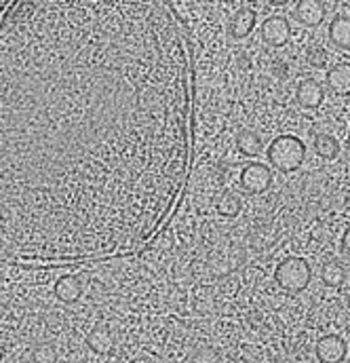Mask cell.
<instances>
[{"instance_id": "1", "label": "cell", "mask_w": 350, "mask_h": 363, "mask_svg": "<svg viewBox=\"0 0 350 363\" xmlns=\"http://www.w3.org/2000/svg\"><path fill=\"white\" fill-rule=\"evenodd\" d=\"M190 157V60L159 2H17L0 21V258L127 254Z\"/></svg>"}, {"instance_id": "2", "label": "cell", "mask_w": 350, "mask_h": 363, "mask_svg": "<svg viewBox=\"0 0 350 363\" xmlns=\"http://www.w3.org/2000/svg\"><path fill=\"white\" fill-rule=\"evenodd\" d=\"M304 157H306V146L302 144V140L293 135H278L268 146V161L272 163V167H276L283 174H291L300 169Z\"/></svg>"}, {"instance_id": "3", "label": "cell", "mask_w": 350, "mask_h": 363, "mask_svg": "<svg viewBox=\"0 0 350 363\" xmlns=\"http://www.w3.org/2000/svg\"><path fill=\"white\" fill-rule=\"evenodd\" d=\"M274 279L285 291L298 294L308 287V283L312 279V269L304 258H287L276 267Z\"/></svg>"}, {"instance_id": "4", "label": "cell", "mask_w": 350, "mask_h": 363, "mask_svg": "<svg viewBox=\"0 0 350 363\" xmlns=\"http://www.w3.org/2000/svg\"><path fill=\"white\" fill-rule=\"evenodd\" d=\"M91 287V279L83 272H64L53 283V294L62 304H79Z\"/></svg>"}, {"instance_id": "5", "label": "cell", "mask_w": 350, "mask_h": 363, "mask_svg": "<svg viewBox=\"0 0 350 363\" xmlns=\"http://www.w3.org/2000/svg\"><path fill=\"white\" fill-rule=\"evenodd\" d=\"M239 180L247 194H262L272 186V172L264 163H249L243 167Z\"/></svg>"}, {"instance_id": "6", "label": "cell", "mask_w": 350, "mask_h": 363, "mask_svg": "<svg viewBox=\"0 0 350 363\" xmlns=\"http://www.w3.org/2000/svg\"><path fill=\"white\" fill-rule=\"evenodd\" d=\"M260 36L268 47H285L291 38V26L285 17L281 15H274V17H268L262 23V30H260Z\"/></svg>"}, {"instance_id": "7", "label": "cell", "mask_w": 350, "mask_h": 363, "mask_svg": "<svg viewBox=\"0 0 350 363\" xmlns=\"http://www.w3.org/2000/svg\"><path fill=\"white\" fill-rule=\"evenodd\" d=\"M85 342H87V349L97 355V357H108L114 353V347H116V340H114V334L112 330H108L106 325H95L89 330V334L85 336Z\"/></svg>"}, {"instance_id": "8", "label": "cell", "mask_w": 350, "mask_h": 363, "mask_svg": "<svg viewBox=\"0 0 350 363\" xmlns=\"http://www.w3.org/2000/svg\"><path fill=\"white\" fill-rule=\"evenodd\" d=\"M315 353H317L321 363H342L346 357V342L340 336L329 334L317 342Z\"/></svg>"}, {"instance_id": "9", "label": "cell", "mask_w": 350, "mask_h": 363, "mask_svg": "<svg viewBox=\"0 0 350 363\" xmlns=\"http://www.w3.org/2000/svg\"><path fill=\"white\" fill-rule=\"evenodd\" d=\"M295 19L306 28H317L325 19V4L319 0H300L293 9Z\"/></svg>"}, {"instance_id": "10", "label": "cell", "mask_w": 350, "mask_h": 363, "mask_svg": "<svg viewBox=\"0 0 350 363\" xmlns=\"http://www.w3.org/2000/svg\"><path fill=\"white\" fill-rule=\"evenodd\" d=\"M295 97H298V101H300L302 108L315 110V108H319V106L323 104L325 91H323L319 81H315V79H304V81L298 85V89H295Z\"/></svg>"}, {"instance_id": "11", "label": "cell", "mask_w": 350, "mask_h": 363, "mask_svg": "<svg viewBox=\"0 0 350 363\" xmlns=\"http://www.w3.org/2000/svg\"><path fill=\"white\" fill-rule=\"evenodd\" d=\"M327 87L336 95H350V64L340 62L327 72Z\"/></svg>"}, {"instance_id": "12", "label": "cell", "mask_w": 350, "mask_h": 363, "mask_svg": "<svg viewBox=\"0 0 350 363\" xmlns=\"http://www.w3.org/2000/svg\"><path fill=\"white\" fill-rule=\"evenodd\" d=\"M256 19H258V15H256L254 9H239L235 13V17L230 19V34L235 38L249 36L254 32V28H256Z\"/></svg>"}, {"instance_id": "13", "label": "cell", "mask_w": 350, "mask_h": 363, "mask_svg": "<svg viewBox=\"0 0 350 363\" xmlns=\"http://www.w3.org/2000/svg\"><path fill=\"white\" fill-rule=\"evenodd\" d=\"M329 40L338 49H350V17L349 15H338L329 23Z\"/></svg>"}, {"instance_id": "14", "label": "cell", "mask_w": 350, "mask_h": 363, "mask_svg": "<svg viewBox=\"0 0 350 363\" xmlns=\"http://www.w3.org/2000/svg\"><path fill=\"white\" fill-rule=\"evenodd\" d=\"M237 148H239V152L245 155V157H258L264 148L262 138H260L256 131H252V129H243V131L237 135Z\"/></svg>"}, {"instance_id": "15", "label": "cell", "mask_w": 350, "mask_h": 363, "mask_svg": "<svg viewBox=\"0 0 350 363\" xmlns=\"http://www.w3.org/2000/svg\"><path fill=\"white\" fill-rule=\"evenodd\" d=\"M312 146H315V152H317L321 159H325V161H334V159L340 155V142H338L334 135H329V133L317 135Z\"/></svg>"}, {"instance_id": "16", "label": "cell", "mask_w": 350, "mask_h": 363, "mask_svg": "<svg viewBox=\"0 0 350 363\" xmlns=\"http://www.w3.org/2000/svg\"><path fill=\"white\" fill-rule=\"evenodd\" d=\"M32 363H60V347L53 340L38 342L32 349Z\"/></svg>"}, {"instance_id": "17", "label": "cell", "mask_w": 350, "mask_h": 363, "mask_svg": "<svg viewBox=\"0 0 350 363\" xmlns=\"http://www.w3.org/2000/svg\"><path fill=\"white\" fill-rule=\"evenodd\" d=\"M321 279L327 287H340L346 279V267L342 262H327L321 271Z\"/></svg>"}, {"instance_id": "18", "label": "cell", "mask_w": 350, "mask_h": 363, "mask_svg": "<svg viewBox=\"0 0 350 363\" xmlns=\"http://www.w3.org/2000/svg\"><path fill=\"white\" fill-rule=\"evenodd\" d=\"M241 207H243L241 199L237 194H232V192L222 194L220 201H218V211L222 216H226V218H237L241 213Z\"/></svg>"}, {"instance_id": "19", "label": "cell", "mask_w": 350, "mask_h": 363, "mask_svg": "<svg viewBox=\"0 0 350 363\" xmlns=\"http://www.w3.org/2000/svg\"><path fill=\"white\" fill-rule=\"evenodd\" d=\"M306 62L315 68H325L327 66V51L321 45H310L306 51Z\"/></svg>"}, {"instance_id": "20", "label": "cell", "mask_w": 350, "mask_h": 363, "mask_svg": "<svg viewBox=\"0 0 350 363\" xmlns=\"http://www.w3.org/2000/svg\"><path fill=\"white\" fill-rule=\"evenodd\" d=\"M188 363H222V357L215 349L211 347H201L192 353L190 362Z\"/></svg>"}, {"instance_id": "21", "label": "cell", "mask_w": 350, "mask_h": 363, "mask_svg": "<svg viewBox=\"0 0 350 363\" xmlns=\"http://www.w3.org/2000/svg\"><path fill=\"white\" fill-rule=\"evenodd\" d=\"M342 252L350 258V228L344 233V237H342Z\"/></svg>"}, {"instance_id": "22", "label": "cell", "mask_w": 350, "mask_h": 363, "mask_svg": "<svg viewBox=\"0 0 350 363\" xmlns=\"http://www.w3.org/2000/svg\"><path fill=\"white\" fill-rule=\"evenodd\" d=\"M239 64H241L243 68H247V66H249V62H247V57H245V55H243V57H239Z\"/></svg>"}]
</instances>
